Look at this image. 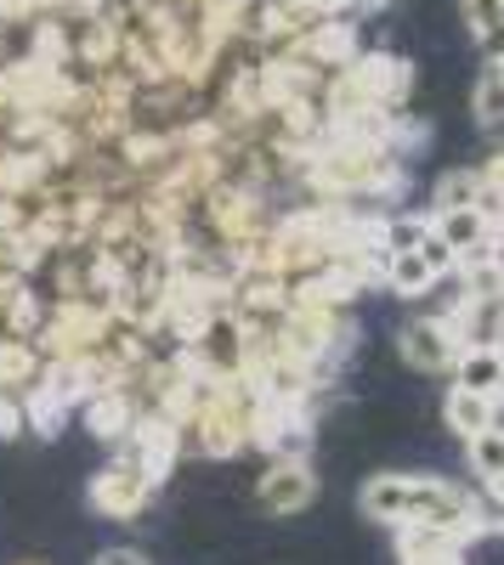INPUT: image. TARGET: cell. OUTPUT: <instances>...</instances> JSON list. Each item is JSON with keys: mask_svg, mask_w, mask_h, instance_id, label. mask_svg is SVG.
Returning a JSON list of instances; mask_svg holds the SVG:
<instances>
[{"mask_svg": "<svg viewBox=\"0 0 504 565\" xmlns=\"http://www.w3.org/2000/svg\"><path fill=\"white\" fill-rule=\"evenodd\" d=\"M91 565H143V554H136V548H103Z\"/></svg>", "mask_w": 504, "mask_h": 565, "instance_id": "5bb4252c", "label": "cell"}, {"mask_svg": "<svg viewBox=\"0 0 504 565\" xmlns=\"http://www.w3.org/2000/svg\"><path fill=\"white\" fill-rule=\"evenodd\" d=\"M487 199V175L482 170H448L431 193V210H471Z\"/></svg>", "mask_w": 504, "mask_h": 565, "instance_id": "30bf717a", "label": "cell"}, {"mask_svg": "<svg viewBox=\"0 0 504 565\" xmlns=\"http://www.w3.org/2000/svg\"><path fill=\"white\" fill-rule=\"evenodd\" d=\"M493 396H498V407H504V373H498V391H493Z\"/></svg>", "mask_w": 504, "mask_h": 565, "instance_id": "ac0fdd59", "label": "cell"}, {"mask_svg": "<svg viewBox=\"0 0 504 565\" xmlns=\"http://www.w3.org/2000/svg\"><path fill=\"white\" fill-rule=\"evenodd\" d=\"M154 487H159V481L143 469V458L119 447V458L91 476V509L108 514V521H136V514L154 503Z\"/></svg>", "mask_w": 504, "mask_h": 565, "instance_id": "7a4b0ae2", "label": "cell"}, {"mask_svg": "<svg viewBox=\"0 0 504 565\" xmlns=\"http://www.w3.org/2000/svg\"><path fill=\"white\" fill-rule=\"evenodd\" d=\"M487 492H493V503L504 509V469H498V476H487Z\"/></svg>", "mask_w": 504, "mask_h": 565, "instance_id": "e0dca14e", "label": "cell"}, {"mask_svg": "<svg viewBox=\"0 0 504 565\" xmlns=\"http://www.w3.org/2000/svg\"><path fill=\"white\" fill-rule=\"evenodd\" d=\"M442 418H448V430H453V436H476V430H487V424H498V402L482 396V391L453 385L448 402H442Z\"/></svg>", "mask_w": 504, "mask_h": 565, "instance_id": "ba28073f", "label": "cell"}, {"mask_svg": "<svg viewBox=\"0 0 504 565\" xmlns=\"http://www.w3.org/2000/svg\"><path fill=\"white\" fill-rule=\"evenodd\" d=\"M476 45H482V63H504V29H493V34H482Z\"/></svg>", "mask_w": 504, "mask_h": 565, "instance_id": "4fadbf2b", "label": "cell"}, {"mask_svg": "<svg viewBox=\"0 0 504 565\" xmlns=\"http://www.w3.org/2000/svg\"><path fill=\"white\" fill-rule=\"evenodd\" d=\"M363 514L369 521H386V526H408V521H431V526H453L476 537L482 532V509L471 503V492L448 487L437 476H375L363 487Z\"/></svg>", "mask_w": 504, "mask_h": 565, "instance_id": "6da1fadb", "label": "cell"}, {"mask_svg": "<svg viewBox=\"0 0 504 565\" xmlns=\"http://www.w3.org/2000/svg\"><path fill=\"white\" fill-rule=\"evenodd\" d=\"M465 532L453 526H431V521H408L397 526V559L402 565H431V559H460L465 554Z\"/></svg>", "mask_w": 504, "mask_h": 565, "instance_id": "5b68a950", "label": "cell"}, {"mask_svg": "<svg viewBox=\"0 0 504 565\" xmlns=\"http://www.w3.org/2000/svg\"><path fill=\"white\" fill-rule=\"evenodd\" d=\"M23 565H34V559H23Z\"/></svg>", "mask_w": 504, "mask_h": 565, "instance_id": "44dd1931", "label": "cell"}, {"mask_svg": "<svg viewBox=\"0 0 504 565\" xmlns=\"http://www.w3.org/2000/svg\"><path fill=\"white\" fill-rule=\"evenodd\" d=\"M460 18H465L471 40H482V34L504 29V0H460Z\"/></svg>", "mask_w": 504, "mask_h": 565, "instance_id": "7c38bea8", "label": "cell"}, {"mask_svg": "<svg viewBox=\"0 0 504 565\" xmlns=\"http://www.w3.org/2000/svg\"><path fill=\"white\" fill-rule=\"evenodd\" d=\"M487 345H498V351H504V306L493 311V328H487Z\"/></svg>", "mask_w": 504, "mask_h": 565, "instance_id": "2e32d148", "label": "cell"}, {"mask_svg": "<svg viewBox=\"0 0 504 565\" xmlns=\"http://www.w3.org/2000/svg\"><path fill=\"white\" fill-rule=\"evenodd\" d=\"M498 373H504V351L498 345H465L460 356H453V385H465V391H482V396H493L498 391ZM498 402V396H493Z\"/></svg>", "mask_w": 504, "mask_h": 565, "instance_id": "52a82bcc", "label": "cell"}, {"mask_svg": "<svg viewBox=\"0 0 504 565\" xmlns=\"http://www.w3.org/2000/svg\"><path fill=\"white\" fill-rule=\"evenodd\" d=\"M380 282L391 295H402V300H420V295H431L437 289V271H431V260L420 255V249H391L386 255V266H380Z\"/></svg>", "mask_w": 504, "mask_h": 565, "instance_id": "8992f818", "label": "cell"}, {"mask_svg": "<svg viewBox=\"0 0 504 565\" xmlns=\"http://www.w3.org/2000/svg\"><path fill=\"white\" fill-rule=\"evenodd\" d=\"M317 12H329V18H340V12H357V7H375V0H312Z\"/></svg>", "mask_w": 504, "mask_h": 565, "instance_id": "9a60e30c", "label": "cell"}, {"mask_svg": "<svg viewBox=\"0 0 504 565\" xmlns=\"http://www.w3.org/2000/svg\"><path fill=\"white\" fill-rule=\"evenodd\" d=\"M431 565H460V559H431Z\"/></svg>", "mask_w": 504, "mask_h": 565, "instance_id": "d6986e66", "label": "cell"}, {"mask_svg": "<svg viewBox=\"0 0 504 565\" xmlns=\"http://www.w3.org/2000/svg\"><path fill=\"white\" fill-rule=\"evenodd\" d=\"M397 351H402L408 367H420V373H453V356H460L465 345H460V334H453V322L426 311V317H414L397 334Z\"/></svg>", "mask_w": 504, "mask_h": 565, "instance_id": "277c9868", "label": "cell"}, {"mask_svg": "<svg viewBox=\"0 0 504 565\" xmlns=\"http://www.w3.org/2000/svg\"><path fill=\"white\" fill-rule=\"evenodd\" d=\"M312 498H317V476H312L306 458H272L261 487H255V503L272 521H290V514H301Z\"/></svg>", "mask_w": 504, "mask_h": 565, "instance_id": "3957f363", "label": "cell"}, {"mask_svg": "<svg viewBox=\"0 0 504 565\" xmlns=\"http://www.w3.org/2000/svg\"><path fill=\"white\" fill-rule=\"evenodd\" d=\"M465 458H471V469H476L482 481L498 476V469H504V430H498V424H487V430L465 436Z\"/></svg>", "mask_w": 504, "mask_h": 565, "instance_id": "8fae6325", "label": "cell"}, {"mask_svg": "<svg viewBox=\"0 0 504 565\" xmlns=\"http://www.w3.org/2000/svg\"><path fill=\"white\" fill-rule=\"evenodd\" d=\"M375 7H397V0H375Z\"/></svg>", "mask_w": 504, "mask_h": 565, "instance_id": "ffe728a7", "label": "cell"}, {"mask_svg": "<svg viewBox=\"0 0 504 565\" xmlns=\"http://www.w3.org/2000/svg\"><path fill=\"white\" fill-rule=\"evenodd\" d=\"M471 114L482 130H504V63H482L476 85H471Z\"/></svg>", "mask_w": 504, "mask_h": 565, "instance_id": "9c48e42d", "label": "cell"}]
</instances>
